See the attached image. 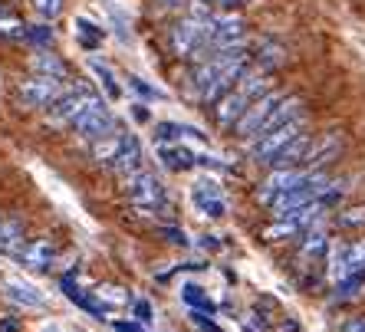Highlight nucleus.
<instances>
[{
    "label": "nucleus",
    "mask_w": 365,
    "mask_h": 332,
    "mask_svg": "<svg viewBox=\"0 0 365 332\" xmlns=\"http://www.w3.org/2000/svg\"><path fill=\"white\" fill-rule=\"evenodd\" d=\"M171 46L185 60H207L211 50V17H185L171 30Z\"/></svg>",
    "instance_id": "obj_1"
},
{
    "label": "nucleus",
    "mask_w": 365,
    "mask_h": 332,
    "mask_svg": "<svg viewBox=\"0 0 365 332\" xmlns=\"http://www.w3.org/2000/svg\"><path fill=\"white\" fill-rule=\"evenodd\" d=\"M323 214H326V207L319 204V201H313V204L299 207V211L287 214V217H277V221L264 230V237L267 240H289V237H297V234H303V230H313V224L319 221Z\"/></svg>",
    "instance_id": "obj_2"
},
{
    "label": "nucleus",
    "mask_w": 365,
    "mask_h": 332,
    "mask_svg": "<svg viewBox=\"0 0 365 332\" xmlns=\"http://www.w3.org/2000/svg\"><path fill=\"white\" fill-rule=\"evenodd\" d=\"M125 191H128V201H132V204L148 207V211L165 207V201H168V191H165V185L155 178L152 171H138V175H132V178L125 181Z\"/></svg>",
    "instance_id": "obj_3"
},
{
    "label": "nucleus",
    "mask_w": 365,
    "mask_h": 332,
    "mask_svg": "<svg viewBox=\"0 0 365 332\" xmlns=\"http://www.w3.org/2000/svg\"><path fill=\"white\" fill-rule=\"evenodd\" d=\"M17 95H20V105H26V109H50L63 95V83L50 76H34L20 83Z\"/></svg>",
    "instance_id": "obj_4"
},
{
    "label": "nucleus",
    "mask_w": 365,
    "mask_h": 332,
    "mask_svg": "<svg viewBox=\"0 0 365 332\" xmlns=\"http://www.w3.org/2000/svg\"><path fill=\"white\" fill-rule=\"evenodd\" d=\"M280 103H283V95H280V93H267V95H260L257 103L247 105V112L240 115V122L234 125V132H237L240 138H257L260 132H264L267 119H270L273 109H277Z\"/></svg>",
    "instance_id": "obj_5"
},
{
    "label": "nucleus",
    "mask_w": 365,
    "mask_h": 332,
    "mask_svg": "<svg viewBox=\"0 0 365 332\" xmlns=\"http://www.w3.org/2000/svg\"><path fill=\"white\" fill-rule=\"evenodd\" d=\"M99 103V95H93L89 89H73V93H63L56 103L50 105V119L56 122V125H76V119L83 115L89 105Z\"/></svg>",
    "instance_id": "obj_6"
},
{
    "label": "nucleus",
    "mask_w": 365,
    "mask_h": 332,
    "mask_svg": "<svg viewBox=\"0 0 365 332\" xmlns=\"http://www.w3.org/2000/svg\"><path fill=\"white\" fill-rule=\"evenodd\" d=\"M309 178V171H297V168H273L270 178L264 181V185L257 187V201L260 204H273L280 194H287V191H293V187H299L303 181Z\"/></svg>",
    "instance_id": "obj_7"
},
{
    "label": "nucleus",
    "mask_w": 365,
    "mask_h": 332,
    "mask_svg": "<svg viewBox=\"0 0 365 332\" xmlns=\"http://www.w3.org/2000/svg\"><path fill=\"white\" fill-rule=\"evenodd\" d=\"M303 132V122H293V125H283V128H273L267 135H260L254 142V158L260 165H273V158L283 152V148L293 142V138Z\"/></svg>",
    "instance_id": "obj_8"
},
{
    "label": "nucleus",
    "mask_w": 365,
    "mask_h": 332,
    "mask_svg": "<svg viewBox=\"0 0 365 332\" xmlns=\"http://www.w3.org/2000/svg\"><path fill=\"white\" fill-rule=\"evenodd\" d=\"M112 128H115V119H112V112L106 109L102 99L96 105H89V109L76 119V132H79V138H86V142H99V138L112 135Z\"/></svg>",
    "instance_id": "obj_9"
},
{
    "label": "nucleus",
    "mask_w": 365,
    "mask_h": 332,
    "mask_svg": "<svg viewBox=\"0 0 365 332\" xmlns=\"http://www.w3.org/2000/svg\"><path fill=\"white\" fill-rule=\"evenodd\" d=\"M191 201H195V207L201 214H207V217H224V214H227V197H224L221 185H217L214 178L195 181V187H191Z\"/></svg>",
    "instance_id": "obj_10"
},
{
    "label": "nucleus",
    "mask_w": 365,
    "mask_h": 332,
    "mask_svg": "<svg viewBox=\"0 0 365 332\" xmlns=\"http://www.w3.org/2000/svg\"><path fill=\"white\" fill-rule=\"evenodd\" d=\"M230 46H244V20L234 14L211 17V50H230Z\"/></svg>",
    "instance_id": "obj_11"
},
{
    "label": "nucleus",
    "mask_w": 365,
    "mask_h": 332,
    "mask_svg": "<svg viewBox=\"0 0 365 332\" xmlns=\"http://www.w3.org/2000/svg\"><path fill=\"white\" fill-rule=\"evenodd\" d=\"M342 152V135L339 132H326L323 138H316L309 152H306V171H323L329 162H336Z\"/></svg>",
    "instance_id": "obj_12"
},
{
    "label": "nucleus",
    "mask_w": 365,
    "mask_h": 332,
    "mask_svg": "<svg viewBox=\"0 0 365 332\" xmlns=\"http://www.w3.org/2000/svg\"><path fill=\"white\" fill-rule=\"evenodd\" d=\"M247 105H250V99H247L240 89H230V93L221 95L217 105H214V119H217L221 128H234L240 122V115L247 112Z\"/></svg>",
    "instance_id": "obj_13"
},
{
    "label": "nucleus",
    "mask_w": 365,
    "mask_h": 332,
    "mask_svg": "<svg viewBox=\"0 0 365 332\" xmlns=\"http://www.w3.org/2000/svg\"><path fill=\"white\" fill-rule=\"evenodd\" d=\"M4 293H7V299H14V303H20V306H26V309L46 306V296L36 290L34 283L20 280V276H7V280H4Z\"/></svg>",
    "instance_id": "obj_14"
},
{
    "label": "nucleus",
    "mask_w": 365,
    "mask_h": 332,
    "mask_svg": "<svg viewBox=\"0 0 365 332\" xmlns=\"http://www.w3.org/2000/svg\"><path fill=\"white\" fill-rule=\"evenodd\" d=\"M20 264L26 266V270H50L53 260H56V247H53V240H34V244H26L24 250H20Z\"/></svg>",
    "instance_id": "obj_15"
},
{
    "label": "nucleus",
    "mask_w": 365,
    "mask_h": 332,
    "mask_svg": "<svg viewBox=\"0 0 365 332\" xmlns=\"http://www.w3.org/2000/svg\"><path fill=\"white\" fill-rule=\"evenodd\" d=\"M128 132H112V135L99 138V142H93V158L99 165H115L122 158V152H125L128 145Z\"/></svg>",
    "instance_id": "obj_16"
},
{
    "label": "nucleus",
    "mask_w": 365,
    "mask_h": 332,
    "mask_svg": "<svg viewBox=\"0 0 365 332\" xmlns=\"http://www.w3.org/2000/svg\"><path fill=\"white\" fill-rule=\"evenodd\" d=\"M158 158H162V165L171 171H187L197 165V155L191 152V148H185L181 142H165V145H158Z\"/></svg>",
    "instance_id": "obj_17"
},
{
    "label": "nucleus",
    "mask_w": 365,
    "mask_h": 332,
    "mask_svg": "<svg viewBox=\"0 0 365 332\" xmlns=\"http://www.w3.org/2000/svg\"><path fill=\"white\" fill-rule=\"evenodd\" d=\"M309 145H313V138H309V132H299L293 142H289L287 148H283L277 158H273V168H293V165H303L306 162V152H309Z\"/></svg>",
    "instance_id": "obj_18"
},
{
    "label": "nucleus",
    "mask_w": 365,
    "mask_h": 332,
    "mask_svg": "<svg viewBox=\"0 0 365 332\" xmlns=\"http://www.w3.org/2000/svg\"><path fill=\"white\" fill-rule=\"evenodd\" d=\"M326 250H329V237H326L323 230H309L303 237V244H299V266L316 264Z\"/></svg>",
    "instance_id": "obj_19"
},
{
    "label": "nucleus",
    "mask_w": 365,
    "mask_h": 332,
    "mask_svg": "<svg viewBox=\"0 0 365 332\" xmlns=\"http://www.w3.org/2000/svg\"><path fill=\"white\" fill-rule=\"evenodd\" d=\"M112 168L119 171V175H122V178H125V181L132 178V175H138V171H145V168H142V142H138L135 135L128 138L125 152H122V158H119V162H115V165H112Z\"/></svg>",
    "instance_id": "obj_20"
},
{
    "label": "nucleus",
    "mask_w": 365,
    "mask_h": 332,
    "mask_svg": "<svg viewBox=\"0 0 365 332\" xmlns=\"http://www.w3.org/2000/svg\"><path fill=\"white\" fill-rule=\"evenodd\" d=\"M30 66L36 69V76H50V79H66V66L60 56H53L50 50H36L30 56Z\"/></svg>",
    "instance_id": "obj_21"
},
{
    "label": "nucleus",
    "mask_w": 365,
    "mask_h": 332,
    "mask_svg": "<svg viewBox=\"0 0 365 332\" xmlns=\"http://www.w3.org/2000/svg\"><path fill=\"white\" fill-rule=\"evenodd\" d=\"M89 69H93V76L99 79V85H102V93L109 95V99H119L122 95V85H119V79H115V69L109 66V63H102V60H89Z\"/></svg>",
    "instance_id": "obj_22"
},
{
    "label": "nucleus",
    "mask_w": 365,
    "mask_h": 332,
    "mask_svg": "<svg viewBox=\"0 0 365 332\" xmlns=\"http://www.w3.org/2000/svg\"><path fill=\"white\" fill-rule=\"evenodd\" d=\"M24 250V227L20 221H0V254H20Z\"/></svg>",
    "instance_id": "obj_23"
},
{
    "label": "nucleus",
    "mask_w": 365,
    "mask_h": 332,
    "mask_svg": "<svg viewBox=\"0 0 365 332\" xmlns=\"http://www.w3.org/2000/svg\"><path fill=\"white\" fill-rule=\"evenodd\" d=\"M96 296V306L106 313L109 306H125L128 303V290H122V286H112V283H102V286H96L93 290Z\"/></svg>",
    "instance_id": "obj_24"
},
{
    "label": "nucleus",
    "mask_w": 365,
    "mask_h": 332,
    "mask_svg": "<svg viewBox=\"0 0 365 332\" xmlns=\"http://www.w3.org/2000/svg\"><path fill=\"white\" fill-rule=\"evenodd\" d=\"M287 60V53H283V46H277V43L264 40L260 43V53H257V69H264V73H270L273 66H280V63Z\"/></svg>",
    "instance_id": "obj_25"
},
{
    "label": "nucleus",
    "mask_w": 365,
    "mask_h": 332,
    "mask_svg": "<svg viewBox=\"0 0 365 332\" xmlns=\"http://www.w3.org/2000/svg\"><path fill=\"white\" fill-rule=\"evenodd\" d=\"M76 36H79V43H83L86 50H96L102 43V26H96L93 20H86V17H76Z\"/></svg>",
    "instance_id": "obj_26"
},
{
    "label": "nucleus",
    "mask_w": 365,
    "mask_h": 332,
    "mask_svg": "<svg viewBox=\"0 0 365 332\" xmlns=\"http://www.w3.org/2000/svg\"><path fill=\"white\" fill-rule=\"evenodd\" d=\"M346 247L349 244H336V247L329 250V280L332 283L346 280Z\"/></svg>",
    "instance_id": "obj_27"
},
{
    "label": "nucleus",
    "mask_w": 365,
    "mask_h": 332,
    "mask_svg": "<svg viewBox=\"0 0 365 332\" xmlns=\"http://www.w3.org/2000/svg\"><path fill=\"white\" fill-rule=\"evenodd\" d=\"M0 36H14V40H24L26 36V26L10 10H4V4H0Z\"/></svg>",
    "instance_id": "obj_28"
},
{
    "label": "nucleus",
    "mask_w": 365,
    "mask_h": 332,
    "mask_svg": "<svg viewBox=\"0 0 365 332\" xmlns=\"http://www.w3.org/2000/svg\"><path fill=\"white\" fill-rule=\"evenodd\" d=\"M181 299H185L187 306H197V309H207L211 313V299L201 293V286H195V283H185L181 286Z\"/></svg>",
    "instance_id": "obj_29"
},
{
    "label": "nucleus",
    "mask_w": 365,
    "mask_h": 332,
    "mask_svg": "<svg viewBox=\"0 0 365 332\" xmlns=\"http://www.w3.org/2000/svg\"><path fill=\"white\" fill-rule=\"evenodd\" d=\"M346 194V185H342V181H329V185L323 187V191H319V197H316V201H319V204L326 207V211H329L332 204H339V197Z\"/></svg>",
    "instance_id": "obj_30"
},
{
    "label": "nucleus",
    "mask_w": 365,
    "mask_h": 332,
    "mask_svg": "<svg viewBox=\"0 0 365 332\" xmlns=\"http://www.w3.org/2000/svg\"><path fill=\"white\" fill-rule=\"evenodd\" d=\"M339 227H365V207H349V211H339Z\"/></svg>",
    "instance_id": "obj_31"
},
{
    "label": "nucleus",
    "mask_w": 365,
    "mask_h": 332,
    "mask_svg": "<svg viewBox=\"0 0 365 332\" xmlns=\"http://www.w3.org/2000/svg\"><path fill=\"white\" fill-rule=\"evenodd\" d=\"M34 7H36V14H40L43 20H53V17H60L63 0H34Z\"/></svg>",
    "instance_id": "obj_32"
},
{
    "label": "nucleus",
    "mask_w": 365,
    "mask_h": 332,
    "mask_svg": "<svg viewBox=\"0 0 365 332\" xmlns=\"http://www.w3.org/2000/svg\"><path fill=\"white\" fill-rule=\"evenodd\" d=\"M24 40H34L36 46H50V40H53V30L50 26H26V36Z\"/></svg>",
    "instance_id": "obj_33"
},
{
    "label": "nucleus",
    "mask_w": 365,
    "mask_h": 332,
    "mask_svg": "<svg viewBox=\"0 0 365 332\" xmlns=\"http://www.w3.org/2000/svg\"><path fill=\"white\" fill-rule=\"evenodd\" d=\"M128 85H132L138 95H145V99H162V93H158L155 85H148L145 79H138V76H128Z\"/></svg>",
    "instance_id": "obj_34"
},
{
    "label": "nucleus",
    "mask_w": 365,
    "mask_h": 332,
    "mask_svg": "<svg viewBox=\"0 0 365 332\" xmlns=\"http://www.w3.org/2000/svg\"><path fill=\"white\" fill-rule=\"evenodd\" d=\"M135 319L138 323H152L155 316H152V303H148V299H135Z\"/></svg>",
    "instance_id": "obj_35"
},
{
    "label": "nucleus",
    "mask_w": 365,
    "mask_h": 332,
    "mask_svg": "<svg viewBox=\"0 0 365 332\" xmlns=\"http://www.w3.org/2000/svg\"><path fill=\"white\" fill-rule=\"evenodd\" d=\"M162 234H165V237H168V240H171V244H181V247H185V244H187V237H185V230H178V227H165V230H162Z\"/></svg>",
    "instance_id": "obj_36"
},
{
    "label": "nucleus",
    "mask_w": 365,
    "mask_h": 332,
    "mask_svg": "<svg viewBox=\"0 0 365 332\" xmlns=\"http://www.w3.org/2000/svg\"><path fill=\"white\" fill-rule=\"evenodd\" d=\"M191 319H195V323H197V326H201V329H204V332H221V329H217V326H214V323H211V319H204V316H197V313H195V316H191Z\"/></svg>",
    "instance_id": "obj_37"
},
{
    "label": "nucleus",
    "mask_w": 365,
    "mask_h": 332,
    "mask_svg": "<svg viewBox=\"0 0 365 332\" xmlns=\"http://www.w3.org/2000/svg\"><path fill=\"white\" fill-rule=\"evenodd\" d=\"M20 323L17 319H0V332H17Z\"/></svg>",
    "instance_id": "obj_38"
},
{
    "label": "nucleus",
    "mask_w": 365,
    "mask_h": 332,
    "mask_svg": "<svg viewBox=\"0 0 365 332\" xmlns=\"http://www.w3.org/2000/svg\"><path fill=\"white\" fill-rule=\"evenodd\" d=\"M346 332H365V319H349Z\"/></svg>",
    "instance_id": "obj_39"
},
{
    "label": "nucleus",
    "mask_w": 365,
    "mask_h": 332,
    "mask_svg": "<svg viewBox=\"0 0 365 332\" xmlns=\"http://www.w3.org/2000/svg\"><path fill=\"white\" fill-rule=\"evenodd\" d=\"M132 115H135L138 122H148V109H142V105H135V109H132Z\"/></svg>",
    "instance_id": "obj_40"
},
{
    "label": "nucleus",
    "mask_w": 365,
    "mask_h": 332,
    "mask_svg": "<svg viewBox=\"0 0 365 332\" xmlns=\"http://www.w3.org/2000/svg\"><path fill=\"white\" fill-rule=\"evenodd\" d=\"M201 247H204V250H217V247H221V244H217V240H214V237H207V240H201Z\"/></svg>",
    "instance_id": "obj_41"
},
{
    "label": "nucleus",
    "mask_w": 365,
    "mask_h": 332,
    "mask_svg": "<svg viewBox=\"0 0 365 332\" xmlns=\"http://www.w3.org/2000/svg\"><path fill=\"white\" fill-rule=\"evenodd\" d=\"M214 4H224V7H234L237 0H214Z\"/></svg>",
    "instance_id": "obj_42"
},
{
    "label": "nucleus",
    "mask_w": 365,
    "mask_h": 332,
    "mask_svg": "<svg viewBox=\"0 0 365 332\" xmlns=\"http://www.w3.org/2000/svg\"><path fill=\"white\" fill-rule=\"evenodd\" d=\"M43 332H63V329H56V326H50V329H43Z\"/></svg>",
    "instance_id": "obj_43"
},
{
    "label": "nucleus",
    "mask_w": 365,
    "mask_h": 332,
    "mask_svg": "<svg viewBox=\"0 0 365 332\" xmlns=\"http://www.w3.org/2000/svg\"><path fill=\"white\" fill-rule=\"evenodd\" d=\"M207 4H211V0H207Z\"/></svg>",
    "instance_id": "obj_44"
}]
</instances>
